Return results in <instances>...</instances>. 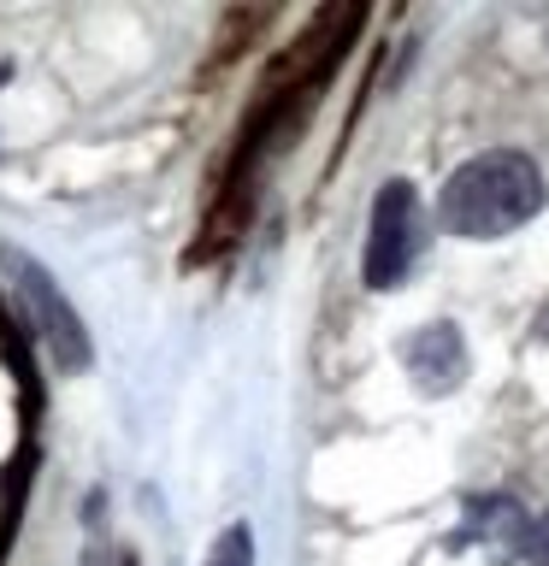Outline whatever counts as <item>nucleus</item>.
I'll list each match as a JSON object with an SVG mask.
<instances>
[{
	"label": "nucleus",
	"instance_id": "obj_1",
	"mask_svg": "<svg viewBox=\"0 0 549 566\" xmlns=\"http://www.w3.org/2000/svg\"><path fill=\"white\" fill-rule=\"evenodd\" d=\"M543 201H549V189H543L538 159L520 148H490V154H473L467 166L449 171L437 219L460 242H496V237H508V230L538 219Z\"/></svg>",
	"mask_w": 549,
	"mask_h": 566
},
{
	"label": "nucleus",
	"instance_id": "obj_2",
	"mask_svg": "<svg viewBox=\"0 0 549 566\" xmlns=\"http://www.w3.org/2000/svg\"><path fill=\"white\" fill-rule=\"evenodd\" d=\"M0 265H7L12 290H18V301H24V313H30L35 336H42V348L53 354V366H60V371H83L89 360H95V343H89V325H83V313L71 307V295L60 290V277H53L42 260L18 254V248H0Z\"/></svg>",
	"mask_w": 549,
	"mask_h": 566
},
{
	"label": "nucleus",
	"instance_id": "obj_3",
	"mask_svg": "<svg viewBox=\"0 0 549 566\" xmlns=\"http://www.w3.org/2000/svg\"><path fill=\"white\" fill-rule=\"evenodd\" d=\"M419 242H425L419 189L407 177H390L379 189V201H372V219H366V254H361L366 290H396L407 277V265L419 260Z\"/></svg>",
	"mask_w": 549,
	"mask_h": 566
},
{
	"label": "nucleus",
	"instance_id": "obj_4",
	"mask_svg": "<svg viewBox=\"0 0 549 566\" xmlns=\"http://www.w3.org/2000/svg\"><path fill=\"white\" fill-rule=\"evenodd\" d=\"M402 366L425 396H449V389L467 378V343H460L455 325H419L402 343Z\"/></svg>",
	"mask_w": 549,
	"mask_h": 566
},
{
	"label": "nucleus",
	"instance_id": "obj_5",
	"mask_svg": "<svg viewBox=\"0 0 549 566\" xmlns=\"http://www.w3.org/2000/svg\"><path fill=\"white\" fill-rule=\"evenodd\" d=\"M207 566H255V531H248V525L219 531V543H213Z\"/></svg>",
	"mask_w": 549,
	"mask_h": 566
},
{
	"label": "nucleus",
	"instance_id": "obj_6",
	"mask_svg": "<svg viewBox=\"0 0 549 566\" xmlns=\"http://www.w3.org/2000/svg\"><path fill=\"white\" fill-rule=\"evenodd\" d=\"M89 543H83V560L77 566H113V543H106V502L95 495V502H89Z\"/></svg>",
	"mask_w": 549,
	"mask_h": 566
},
{
	"label": "nucleus",
	"instance_id": "obj_7",
	"mask_svg": "<svg viewBox=\"0 0 549 566\" xmlns=\"http://www.w3.org/2000/svg\"><path fill=\"white\" fill-rule=\"evenodd\" d=\"M520 555L531 566H549V507L538 513V520H526V543H520Z\"/></svg>",
	"mask_w": 549,
	"mask_h": 566
}]
</instances>
